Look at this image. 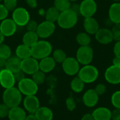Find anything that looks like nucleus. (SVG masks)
Listing matches in <instances>:
<instances>
[{"label":"nucleus","instance_id":"obj_13","mask_svg":"<svg viewBox=\"0 0 120 120\" xmlns=\"http://www.w3.org/2000/svg\"><path fill=\"white\" fill-rule=\"evenodd\" d=\"M15 79L12 72L6 68H3L0 70V85L4 89H8L15 86Z\"/></svg>","mask_w":120,"mask_h":120},{"label":"nucleus","instance_id":"obj_19","mask_svg":"<svg viewBox=\"0 0 120 120\" xmlns=\"http://www.w3.org/2000/svg\"><path fill=\"white\" fill-rule=\"evenodd\" d=\"M56 63L50 56L39 60V70L42 71L45 74L52 72L56 68Z\"/></svg>","mask_w":120,"mask_h":120},{"label":"nucleus","instance_id":"obj_14","mask_svg":"<svg viewBox=\"0 0 120 120\" xmlns=\"http://www.w3.org/2000/svg\"><path fill=\"white\" fill-rule=\"evenodd\" d=\"M23 108L29 114H34L40 107V102L36 95L27 96L22 101Z\"/></svg>","mask_w":120,"mask_h":120},{"label":"nucleus","instance_id":"obj_2","mask_svg":"<svg viewBox=\"0 0 120 120\" xmlns=\"http://www.w3.org/2000/svg\"><path fill=\"white\" fill-rule=\"evenodd\" d=\"M22 94L17 87H11L4 90L2 95L3 103L10 108L19 106L22 101Z\"/></svg>","mask_w":120,"mask_h":120},{"label":"nucleus","instance_id":"obj_48","mask_svg":"<svg viewBox=\"0 0 120 120\" xmlns=\"http://www.w3.org/2000/svg\"><path fill=\"white\" fill-rule=\"evenodd\" d=\"M37 120L34 114H29L27 115V116L25 117V120Z\"/></svg>","mask_w":120,"mask_h":120},{"label":"nucleus","instance_id":"obj_16","mask_svg":"<svg viewBox=\"0 0 120 120\" xmlns=\"http://www.w3.org/2000/svg\"><path fill=\"white\" fill-rule=\"evenodd\" d=\"M98 101L99 96L94 89H89L84 93L82 96V102L86 107L93 108L97 105Z\"/></svg>","mask_w":120,"mask_h":120},{"label":"nucleus","instance_id":"obj_44","mask_svg":"<svg viewBox=\"0 0 120 120\" xmlns=\"http://www.w3.org/2000/svg\"><path fill=\"white\" fill-rule=\"evenodd\" d=\"M111 120H120V108H115V110L112 111V117H111Z\"/></svg>","mask_w":120,"mask_h":120},{"label":"nucleus","instance_id":"obj_17","mask_svg":"<svg viewBox=\"0 0 120 120\" xmlns=\"http://www.w3.org/2000/svg\"><path fill=\"white\" fill-rule=\"evenodd\" d=\"M94 35L96 41L103 45L109 44L113 41V37L111 30L108 28H99V30Z\"/></svg>","mask_w":120,"mask_h":120},{"label":"nucleus","instance_id":"obj_20","mask_svg":"<svg viewBox=\"0 0 120 120\" xmlns=\"http://www.w3.org/2000/svg\"><path fill=\"white\" fill-rule=\"evenodd\" d=\"M83 25L85 32L90 35L95 34L100 28L98 21L94 17L84 18Z\"/></svg>","mask_w":120,"mask_h":120},{"label":"nucleus","instance_id":"obj_52","mask_svg":"<svg viewBox=\"0 0 120 120\" xmlns=\"http://www.w3.org/2000/svg\"><path fill=\"white\" fill-rule=\"evenodd\" d=\"M4 38H5V37L2 34V33L0 32V44H1L2 43H4Z\"/></svg>","mask_w":120,"mask_h":120},{"label":"nucleus","instance_id":"obj_36","mask_svg":"<svg viewBox=\"0 0 120 120\" xmlns=\"http://www.w3.org/2000/svg\"><path fill=\"white\" fill-rule=\"evenodd\" d=\"M65 105L67 109L70 111L72 112L75 110L76 107H77V103L76 101L75 100V98L72 96H70L68 97L66 100H65Z\"/></svg>","mask_w":120,"mask_h":120},{"label":"nucleus","instance_id":"obj_6","mask_svg":"<svg viewBox=\"0 0 120 120\" xmlns=\"http://www.w3.org/2000/svg\"><path fill=\"white\" fill-rule=\"evenodd\" d=\"M76 59L80 65H86L91 63L94 59V50L89 46H79L76 52Z\"/></svg>","mask_w":120,"mask_h":120},{"label":"nucleus","instance_id":"obj_43","mask_svg":"<svg viewBox=\"0 0 120 120\" xmlns=\"http://www.w3.org/2000/svg\"><path fill=\"white\" fill-rule=\"evenodd\" d=\"M13 75H14V77H15V81L18 82L19 81H20L21 79H22L23 78L25 77V74L21 70H19V71H18V72H14Z\"/></svg>","mask_w":120,"mask_h":120},{"label":"nucleus","instance_id":"obj_30","mask_svg":"<svg viewBox=\"0 0 120 120\" xmlns=\"http://www.w3.org/2000/svg\"><path fill=\"white\" fill-rule=\"evenodd\" d=\"M72 2L70 0H54L53 6L60 12L68 10L71 7Z\"/></svg>","mask_w":120,"mask_h":120},{"label":"nucleus","instance_id":"obj_9","mask_svg":"<svg viewBox=\"0 0 120 120\" xmlns=\"http://www.w3.org/2000/svg\"><path fill=\"white\" fill-rule=\"evenodd\" d=\"M98 9L95 0H83L79 4V14L84 18L94 17Z\"/></svg>","mask_w":120,"mask_h":120},{"label":"nucleus","instance_id":"obj_3","mask_svg":"<svg viewBox=\"0 0 120 120\" xmlns=\"http://www.w3.org/2000/svg\"><path fill=\"white\" fill-rule=\"evenodd\" d=\"M32 57L37 60H41L49 56L53 51L51 44L45 40H39L33 46L31 47Z\"/></svg>","mask_w":120,"mask_h":120},{"label":"nucleus","instance_id":"obj_41","mask_svg":"<svg viewBox=\"0 0 120 120\" xmlns=\"http://www.w3.org/2000/svg\"><path fill=\"white\" fill-rule=\"evenodd\" d=\"M8 12L9 11L4 6V5L0 4V21H2L3 20L7 18L8 15Z\"/></svg>","mask_w":120,"mask_h":120},{"label":"nucleus","instance_id":"obj_22","mask_svg":"<svg viewBox=\"0 0 120 120\" xmlns=\"http://www.w3.org/2000/svg\"><path fill=\"white\" fill-rule=\"evenodd\" d=\"M26 116L25 110L19 105L10 108L8 118L9 120H24Z\"/></svg>","mask_w":120,"mask_h":120},{"label":"nucleus","instance_id":"obj_50","mask_svg":"<svg viewBox=\"0 0 120 120\" xmlns=\"http://www.w3.org/2000/svg\"><path fill=\"white\" fill-rule=\"evenodd\" d=\"M6 63V60L0 57V68H4V67L5 68Z\"/></svg>","mask_w":120,"mask_h":120},{"label":"nucleus","instance_id":"obj_29","mask_svg":"<svg viewBox=\"0 0 120 120\" xmlns=\"http://www.w3.org/2000/svg\"><path fill=\"white\" fill-rule=\"evenodd\" d=\"M76 41L80 46H89L91 41V39L90 34L86 33V32H79L76 36Z\"/></svg>","mask_w":120,"mask_h":120},{"label":"nucleus","instance_id":"obj_53","mask_svg":"<svg viewBox=\"0 0 120 120\" xmlns=\"http://www.w3.org/2000/svg\"><path fill=\"white\" fill-rule=\"evenodd\" d=\"M114 2H120V0H112Z\"/></svg>","mask_w":120,"mask_h":120},{"label":"nucleus","instance_id":"obj_27","mask_svg":"<svg viewBox=\"0 0 120 120\" xmlns=\"http://www.w3.org/2000/svg\"><path fill=\"white\" fill-rule=\"evenodd\" d=\"M85 84L84 82L78 77H75L70 82V89L75 93H81L84 91Z\"/></svg>","mask_w":120,"mask_h":120},{"label":"nucleus","instance_id":"obj_28","mask_svg":"<svg viewBox=\"0 0 120 120\" xmlns=\"http://www.w3.org/2000/svg\"><path fill=\"white\" fill-rule=\"evenodd\" d=\"M60 13V12L54 6L49 7L47 10H46V13L44 15L46 20H48V21L55 23L58 20Z\"/></svg>","mask_w":120,"mask_h":120},{"label":"nucleus","instance_id":"obj_56","mask_svg":"<svg viewBox=\"0 0 120 120\" xmlns=\"http://www.w3.org/2000/svg\"></svg>","mask_w":120,"mask_h":120},{"label":"nucleus","instance_id":"obj_4","mask_svg":"<svg viewBox=\"0 0 120 120\" xmlns=\"http://www.w3.org/2000/svg\"><path fill=\"white\" fill-rule=\"evenodd\" d=\"M77 76L86 84L95 82L99 77V71L98 68L93 65H83L80 68Z\"/></svg>","mask_w":120,"mask_h":120},{"label":"nucleus","instance_id":"obj_1","mask_svg":"<svg viewBox=\"0 0 120 120\" xmlns=\"http://www.w3.org/2000/svg\"><path fill=\"white\" fill-rule=\"evenodd\" d=\"M78 14L71 8L60 13L57 20L58 26L64 30H69L74 27L78 21Z\"/></svg>","mask_w":120,"mask_h":120},{"label":"nucleus","instance_id":"obj_54","mask_svg":"<svg viewBox=\"0 0 120 120\" xmlns=\"http://www.w3.org/2000/svg\"><path fill=\"white\" fill-rule=\"evenodd\" d=\"M71 2H75V1H77V0H70Z\"/></svg>","mask_w":120,"mask_h":120},{"label":"nucleus","instance_id":"obj_23","mask_svg":"<svg viewBox=\"0 0 120 120\" xmlns=\"http://www.w3.org/2000/svg\"><path fill=\"white\" fill-rule=\"evenodd\" d=\"M34 115L37 120H53V111L46 106H40L35 112Z\"/></svg>","mask_w":120,"mask_h":120},{"label":"nucleus","instance_id":"obj_12","mask_svg":"<svg viewBox=\"0 0 120 120\" xmlns=\"http://www.w3.org/2000/svg\"><path fill=\"white\" fill-rule=\"evenodd\" d=\"M39 70V61L33 57H30L21 61V70L28 75H32Z\"/></svg>","mask_w":120,"mask_h":120},{"label":"nucleus","instance_id":"obj_55","mask_svg":"<svg viewBox=\"0 0 120 120\" xmlns=\"http://www.w3.org/2000/svg\"><path fill=\"white\" fill-rule=\"evenodd\" d=\"M1 0H0V2H1Z\"/></svg>","mask_w":120,"mask_h":120},{"label":"nucleus","instance_id":"obj_45","mask_svg":"<svg viewBox=\"0 0 120 120\" xmlns=\"http://www.w3.org/2000/svg\"><path fill=\"white\" fill-rule=\"evenodd\" d=\"M26 4L31 8H37V6L38 5V3H37V0H26Z\"/></svg>","mask_w":120,"mask_h":120},{"label":"nucleus","instance_id":"obj_47","mask_svg":"<svg viewBox=\"0 0 120 120\" xmlns=\"http://www.w3.org/2000/svg\"><path fill=\"white\" fill-rule=\"evenodd\" d=\"M81 120H94V119L91 113H86L82 117Z\"/></svg>","mask_w":120,"mask_h":120},{"label":"nucleus","instance_id":"obj_15","mask_svg":"<svg viewBox=\"0 0 120 120\" xmlns=\"http://www.w3.org/2000/svg\"><path fill=\"white\" fill-rule=\"evenodd\" d=\"M17 30V25L12 18H6L1 21L0 32L5 37L13 36Z\"/></svg>","mask_w":120,"mask_h":120},{"label":"nucleus","instance_id":"obj_32","mask_svg":"<svg viewBox=\"0 0 120 120\" xmlns=\"http://www.w3.org/2000/svg\"><path fill=\"white\" fill-rule=\"evenodd\" d=\"M46 74L39 70L32 75V79L37 85H41L44 84L46 81Z\"/></svg>","mask_w":120,"mask_h":120},{"label":"nucleus","instance_id":"obj_8","mask_svg":"<svg viewBox=\"0 0 120 120\" xmlns=\"http://www.w3.org/2000/svg\"><path fill=\"white\" fill-rule=\"evenodd\" d=\"M62 69L65 74L68 76H75L78 74L80 64L74 57H67L62 63Z\"/></svg>","mask_w":120,"mask_h":120},{"label":"nucleus","instance_id":"obj_38","mask_svg":"<svg viewBox=\"0 0 120 120\" xmlns=\"http://www.w3.org/2000/svg\"><path fill=\"white\" fill-rule=\"evenodd\" d=\"M10 108L8 107L4 103H0V119H4L8 117Z\"/></svg>","mask_w":120,"mask_h":120},{"label":"nucleus","instance_id":"obj_5","mask_svg":"<svg viewBox=\"0 0 120 120\" xmlns=\"http://www.w3.org/2000/svg\"><path fill=\"white\" fill-rule=\"evenodd\" d=\"M22 95L33 96L36 95L39 90V85H37L32 78L25 77L18 82L17 87Z\"/></svg>","mask_w":120,"mask_h":120},{"label":"nucleus","instance_id":"obj_25","mask_svg":"<svg viewBox=\"0 0 120 120\" xmlns=\"http://www.w3.org/2000/svg\"><path fill=\"white\" fill-rule=\"evenodd\" d=\"M39 39L36 32L27 31L22 37V44L31 48L39 41Z\"/></svg>","mask_w":120,"mask_h":120},{"label":"nucleus","instance_id":"obj_33","mask_svg":"<svg viewBox=\"0 0 120 120\" xmlns=\"http://www.w3.org/2000/svg\"><path fill=\"white\" fill-rule=\"evenodd\" d=\"M11 49L10 46L6 44L2 43L0 44V57L6 60L9 58L11 56Z\"/></svg>","mask_w":120,"mask_h":120},{"label":"nucleus","instance_id":"obj_42","mask_svg":"<svg viewBox=\"0 0 120 120\" xmlns=\"http://www.w3.org/2000/svg\"><path fill=\"white\" fill-rule=\"evenodd\" d=\"M113 53L115 54V56L120 58V40L116 41L113 47Z\"/></svg>","mask_w":120,"mask_h":120},{"label":"nucleus","instance_id":"obj_46","mask_svg":"<svg viewBox=\"0 0 120 120\" xmlns=\"http://www.w3.org/2000/svg\"><path fill=\"white\" fill-rule=\"evenodd\" d=\"M70 8H71L72 11H74L75 12H76L78 15L79 14V4H71Z\"/></svg>","mask_w":120,"mask_h":120},{"label":"nucleus","instance_id":"obj_31","mask_svg":"<svg viewBox=\"0 0 120 120\" xmlns=\"http://www.w3.org/2000/svg\"><path fill=\"white\" fill-rule=\"evenodd\" d=\"M66 53L60 49H57L52 52V58L55 60L56 63H61L66 59L67 58Z\"/></svg>","mask_w":120,"mask_h":120},{"label":"nucleus","instance_id":"obj_39","mask_svg":"<svg viewBox=\"0 0 120 120\" xmlns=\"http://www.w3.org/2000/svg\"><path fill=\"white\" fill-rule=\"evenodd\" d=\"M94 89L97 93V94L100 96H102V95H103V94H105L106 93V91H107V86L104 84L99 83V84H98L95 86V88Z\"/></svg>","mask_w":120,"mask_h":120},{"label":"nucleus","instance_id":"obj_34","mask_svg":"<svg viewBox=\"0 0 120 120\" xmlns=\"http://www.w3.org/2000/svg\"><path fill=\"white\" fill-rule=\"evenodd\" d=\"M111 103L115 108L120 109V90L115 91L111 96Z\"/></svg>","mask_w":120,"mask_h":120},{"label":"nucleus","instance_id":"obj_18","mask_svg":"<svg viewBox=\"0 0 120 120\" xmlns=\"http://www.w3.org/2000/svg\"><path fill=\"white\" fill-rule=\"evenodd\" d=\"M91 115L94 120H111L112 111L106 107H98L93 110Z\"/></svg>","mask_w":120,"mask_h":120},{"label":"nucleus","instance_id":"obj_24","mask_svg":"<svg viewBox=\"0 0 120 120\" xmlns=\"http://www.w3.org/2000/svg\"><path fill=\"white\" fill-rule=\"evenodd\" d=\"M21 61L22 60L18 58L16 56H11L9 58L6 60L5 68L8 69L13 73L16 72L21 70Z\"/></svg>","mask_w":120,"mask_h":120},{"label":"nucleus","instance_id":"obj_10","mask_svg":"<svg viewBox=\"0 0 120 120\" xmlns=\"http://www.w3.org/2000/svg\"><path fill=\"white\" fill-rule=\"evenodd\" d=\"M56 30V25L54 22L44 20L38 25L37 30L36 31L39 38L47 39L50 37Z\"/></svg>","mask_w":120,"mask_h":120},{"label":"nucleus","instance_id":"obj_40","mask_svg":"<svg viewBox=\"0 0 120 120\" xmlns=\"http://www.w3.org/2000/svg\"><path fill=\"white\" fill-rule=\"evenodd\" d=\"M38 23L36 20H30L27 24L26 25V27H27V31H30V32H36L38 27Z\"/></svg>","mask_w":120,"mask_h":120},{"label":"nucleus","instance_id":"obj_49","mask_svg":"<svg viewBox=\"0 0 120 120\" xmlns=\"http://www.w3.org/2000/svg\"><path fill=\"white\" fill-rule=\"evenodd\" d=\"M112 65L120 66V58L115 56V58L112 60Z\"/></svg>","mask_w":120,"mask_h":120},{"label":"nucleus","instance_id":"obj_35","mask_svg":"<svg viewBox=\"0 0 120 120\" xmlns=\"http://www.w3.org/2000/svg\"><path fill=\"white\" fill-rule=\"evenodd\" d=\"M3 4L8 11H13L18 7V0H4Z\"/></svg>","mask_w":120,"mask_h":120},{"label":"nucleus","instance_id":"obj_26","mask_svg":"<svg viewBox=\"0 0 120 120\" xmlns=\"http://www.w3.org/2000/svg\"><path fill=\"white\" fill-rule=\"evenodd\" d=\"M15 56L20 60H24L32 56L31 48L22 44L17 46L15 49Z\"/></svg>","mask_w":120,"mask_h":120},{"label":"nucleus","instance_id":"obj_51","mask_svg":"<svg viewBox=\"0 0 120 120\" xmlns=\"http://www.w3.org/2000/svg\"><path fill=\"white\" fill-rule=\"evenodd\" d=\"M38 13L41 16H44L45 15V13H46V10L44 9V8H39V11H38Z\"/></svg>","mask_w":120,"mask_h":120},{"label":"nucleus","instance_id":"obj_21","mask_svg":"<svg viewBox=\"0 0 120 120\" xmlns=\"http://www.w3.org/2000/svg\"><path fill=\"white\" fill-rule=\"evenodd\" d=\"M108 17L113 24L120 23V2H114L109 8Z\"/></svg>","mask_w":120,"mask_h":120},{"label":"nucleus","instance_id":"obj_7","mask_svg":"<svg viewBox=\"0 0 120 120\" xmlns=\"http://www.w3.org/2000/svg\"><path fill=\"white\" fill-rule=\"evenodd\" d=\"M12 20L17 26H26L30 20V15L27 10L23 7H17L12 11Z\"/></svg>","mask_w":120,"mask_h":120},{"label":"nucleus","instance_id":"obj_11","mask_svg":"<svg viewBox=\"0 0 120 120\" xmlns=\"http://www.w3.org/2000/svg\"><path fill=\"white\" fill-rule=\"evenodd\" d=\"M104 77L105 81L112 85L120 84V66L112 65L105 71Z\"/></svg>","mask_w":120,"mask_h":120},{"label":"nucleus","instance_id":"obj_37","mask_svg":"<svg viewBox=\"0 0 120 120\" xmlns=\"http://www.w3.org/2000/svg\"><path fill=\"white\" fill-rule=\"evenodd\" d=\"M111 32L113 37V40L120 41V24H114L111 29Z\"/></svg>","mask_w":120,"mask_h":120}]
</instances>
